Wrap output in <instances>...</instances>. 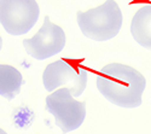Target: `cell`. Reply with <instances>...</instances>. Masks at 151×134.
<instances>
[{
	"mask_svg": "<svg viewBox=\"0 0 151 134\" xmlns=\"http://www.w3.org/2000/svg\"><path fill=\"white\" fill-rule=\"evenodd\" d=\"M1 47H3V39H1V36H0V51H1Z\"/></svg>",
	"mask_w": 151,
	"mask_h": 134,
	"instance_id": "9",
	"label": "cell"
},
{
	"mask_svg": "<svg viewBox=\"0 0 151 134\" xmlns=\"http://www.w3.org/2000/svg\"><path fill=\"white\" fill-rule=\"evenodd\" d=\"M87 70L78 63L68 59H58L50 63L42 74V83L47 92L59 87L69 88L73 97H80L87 86Z\"/></svg>",
	"mask_w": 151,
	"mask_h": 134,
	"instance_id": "4",
	"label": "cell"
},
{
	"mask_svg": "<svg viewBox=\"0 0 151 134\" xmlns=\"http://www.w3.org/2000/svg\"><path fill=\"white\" fill-rule=\"evenodd\" d=\"M65 33L59 26L52 23L45 16L42 27L33 38L24 39L23 46L26 52L37 60H45L63 51L65 46Z\"/></svg>",
	"mask_w": 151,
	"mask_h": 134,
	"instance_id": "6",
	"label": "cell"
},
{
	"mask_svg": "<svg viewBox=\"0 0 151 134\" xmlns=\"http://www.w3.org/2000/svg\"><path fill=\"white\" fill-rule=\"evenodd\" d=\"M22 74L14 67L0 64V95L7 100H12L21 92L23 85Z\"/></svg>",
	"mask_w": 151,
	"mask_h": 134,
	"instance_id": "8",
	"label": "cell"
},
{
	"mask_svg": "<svg viewBox=\"0 0 151 134\" xmlns=\"http://www.w3.org/2000/svg\"><path fill=\"white\" fill-rule=\"evenodd\" d=\"M131 34L135 42L151 50V4L142 6L135 12L131 23Z\"/></svg>",
	"mask_w": 151,
	"mask_h": 134,
	"instance_id": "7",
	"label": "cell"
},
{
	"mask_svg": "<svg viewBox=\"0 0 151 134\" xmlns=\"http://www.w3.org/2000/svg\"><path fill=\"white\" fill-rule=\"evenodd\" d=\"M45 110L55 117L63 134L81 127L86 118V103L78 102L69 88H58L46 97Z\"/></svg>",
	"mask_w": 151,
	"mask_h": 134,
	"instance_id": "3",
	"label": "cell"
},
{
	"mask_svg": "<svg viewBox=\"0 0 151 134\" xmlns=\"http://www.w3.org/2000/svg\"><path fill=\"white\" fill-rule=\"evenodd\" d=\"M35 0H0V23L10 35L27 34L39 19Z\"/></svg>",
	"mask_w": 151,
	"mask_h": 134,
	"instance_id": "5",
	"label": "cell"
},
{
	"mask_svg": "<svg viewBox=\"0 0 151 134\" xmlns=\"http://www.w3.org/2000/svg\"><path fill=\"white\" fill-rule=\"evenodd\" d=\"M97 88L104 98L116 106L134 109L143 103L146 80L134 68L121 64H106L97 75Z\"/></svg>",
	"mask_w": 151,
	"mask_h": 134,
	"instance_id": "1",
	"label": "cell"
},
{
	"mask_svg": "<svg viewBox=\"0 0 151 134\" xmlns=\"http://www.w3.org/2000/svg\"><path fill=\"white\" fill-rule=\"evenodd\" d=\"M0 134H7V133H6L4 129H1V128H0Z\"/></svg>",
	"mask_w": 151,
	"mask_h": 134,
	"instance_id": "10",
	"label": "cell"
},
{
	"mask_svg": "<svg viewBox=\"0 0 151 134\" xmlns=\"http://www.w3.org/2000/svg\"><path fill=\"white\" fill-rule=\"evenodd\" d=\"M76 21L82 34L94 41H108L120 33L122 27V12L115 0L105 3L86 12L78 11Z\"/></svg>",
	"mask_w": 151,
	"mask_h": 134,
	"instance_id": "2",
	"label": "cell"
}]
</instances>
